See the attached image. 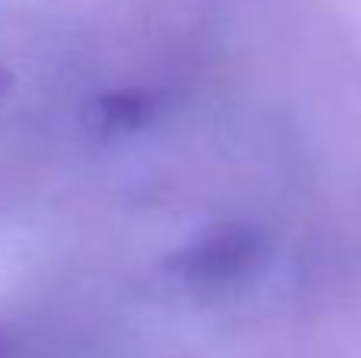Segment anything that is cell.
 Wrapping results in <instances>:
<instances>
[{
	"label": "cell",
	"mask_w": 361,
	"mask_h": 358,
	"mask_svg": "<svg viewBox=\"0 0 361 358\" xmlns=\"http://www.w3.org/2000/svg\"><path fill=\"white\" fill-rule=\"evenodd\" d=\"M267 241L257 228L222 222L169 257V270L193 285H231L260 270Z\"/></svg>",
	"instance_id": "1"
},
{
	"label": "cell",
	"mask_w": 361,
	"mask_h": 358,
	"mask_svg": "<svg viewBox=\"0 0 361 358\" xmlns=\"http://www.w3.org/2000/svg\"><path fill=\"white\" fill-rule=\"evenodd\" d=\"M0 358H16V340L0 327Z\"/></svg>",
	"instance_id": "3"
},
{
	"label": "cell",
	"mask_w": 361,
	"mask_h": 358,
	"mask_svg": "<svg viewBox=\"0 0 361 358\" xmlns=\"http://www.w3.org/2000/svg\"><path fill=\"white\" fill-rule=\"evenodd\" d=\"M152 118V99L143 92H114L95 101V127L105 133L140 130Z\"/></svg>",
	"instance_id": "2"
}]
</instances>
